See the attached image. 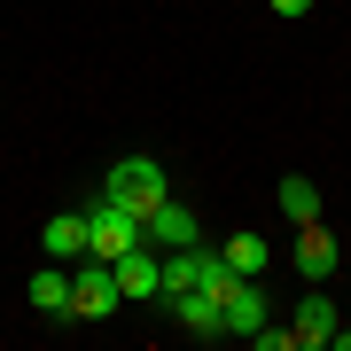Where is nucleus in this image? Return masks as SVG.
<instances>
[{
    "instance_id": "0eeeda50",
    "label": "nucleus",
    "mask_w": 351,
    "mask_h": 351,
    "mask_svg": "<svg viewBox=\"0 0 351 351\" xmlns=\"http://www.w3.org/2000/svg\"><path fill=\"white\" fill-rule=\"evenodd\" d=\"M289 265H297L304 281H328V274H336V234H328L320 219H304V226H297V250H289Z\"/></svg>"
},
{
    "instance_id": "4468645a",
    "label": "nucleus",
    "mask_w": 351,
    "mask_h": 351,
    "mask_svg": "<svg viewBox=\"0 0 351 351\" xmlns=\"http://www.w3.org/2000/svg\"><path fill=\"white\" fill-rule=\"evenodd\" d=\"M274 16H313V0H274Z\"/></svg>"
},
{
    "instance_id": "f03ea898",
    "label": "nucleus",
    "mask_w": 351,
    "mask_h": 351,
    "mask_svg": "<svg viewBox=\"0 0 351 351\" xmlns=\"http://www.w3.org/2000/svg\"><path fill=\"white\" fill-rule=\"evenodd\" d=\"M117 274H110V258H78L71 265V320H110L117 313Z\"/></svg>"
},
{
    "instance_id": "9d476101",
    "label": "nucleus",
    "mask_w": 351,
    "mask_h": 351,
    "mask_svg": "<svg viewBox=\"0 0 351 351\" xmlns=\"http://www.w3.org/2000/svg\"><path fill=\"white\" fill-rule=\"evenodd\" d=\"M219 320H226V336H250V328L265 320V297H258V281H234V289H226Z\"/></svg>"
},
{
    "instance_id": "2eb2a0df",
    "label": "nucleus",
    "mask_w": 351,
    "mask_h": 351,
    "mask_svg": "<svg viewBox=\"0 0 351 351\" xmlns=\"http://www.w3.org/2000/svg\"><path fill=\"white\" fill-rule=\"evenodd\" d=\"M328 343H343V351H351V328H336V336H328Z\"/></svg>"
},
{
    "instance_id": "6e6552de",
    "label": "nucleus",
    "mask_w": 351,
    "mask_h": 351,
    "mask_svg": "<svg viewBox=\"0 0 351 351\" xmlns=\"http://www.w3.org/2000/svg\"><path fill=\"white\" fill-rule=\"evenodd\" d=\"M164 304H172V320L188 328L195 343H211V336H226V320H219V297H211V289H180V297H164Z\"/></svg>"
},
{
    "instance_id": "f257e3e1",
    "label": "nucleus",
    "mask_w": 351,
    "mask_h": 351,
    "mask_svg": "<svg viewBox=\"0 0 351 351\" xmlns=\"http://www.w3.org/2000/svg\"><path fill=\"white\" fill-rule=\"evenodd\" d=\"M101 195H117L125 211L149 219L156 203L172 195V180H164V164H156V156H117V164H110V180H101Z\"/></svg>"
},
{
    "instance_id": "f8f14e48",
    "label": "nucleus",
    "mask_w": 351,
    "mask_h": 351,
    "mask_svg": "<svg viewBox=\"0 0 351 351\" xmlns=\"http://www.w3.org/2000/svg\"><path fill=\"white\" fill-rule=\"evenodd\" d=\"M274 203H281V219H297V226H304V219H320V188H313V180H304V172H289Z\"/></svg>"
},
{
    "instance_id": "1a4fd4ad",
    "label": "nucleus",
    "mask_w": 351,
    "mask_h": 351,
    "mask_svg": "<svg viewBox=\"0 0 351 351\" xmlns=\"http://www.w3.org/2000/svg\"><path fill=\"white\" fill-rule=\"evenodd\" d=\"M24 297H32V313H63L71 320V265H39V274H32V289H24Z\"/></svg>"
},
{
    "instance_id": "ddd939ff",
    "label": "nucleus",
    "mask_w": 351,
    "mask_h": 351,
    "mask_svg": "<svg viewBox=\"0 0 351 351\" xmlns=\"http://www.w3.org/2000/svg\"><path fill=\"white\" fill-rule=\"evenodd\" d=\"M219 258L234 265V274H250V281H258V265H265V242H258V234H226V250H219Z\"/></svg>"
},
{
    "instance_id": "423d86ee",
    "label": "nucleus",
    "mask_w": 351,
    "mask_h": 351,
    "mask_svg": "<svg viewBox=\"0 0 351 351\" xmlns=\"http://www.w3.org/2000/svg\"><path fill=\"white\" fill-rule=\"evenodd\" d=\"M39 250H47L55 265H78V258H94V234H86V211H55L47 226H39Z\"/></svg>"
},
{
    "instance_id": "7ed1b4c3",
    "label": "nucleus",
    "mask_w": 351,
    "mask_h": 351,
    "mask_svg": "<svg viewBox=\"0 0 351 351\" xmlns=\"http://www.w3.org/2000/svg\"><path fill=\"white\" fill-rule=\"evenodd\" d=\"M86 234H94V258H125L141 242V211H125L117 195H101V203H86Z\"/></svg>"
},
{
    "instance_id": "20e7f679",
    "label": "nucleus",
    "mask_w": 351,
    "mask_h": 351,
    "mask_svg": "<svg viewBox=\"0 0 351 351\" xmlns=\"http://www.w3.org/2000/svg\"><path fill=\"white\" fill-rule=\"evenodd\" d=\"M141 242L149 250H188V242H203V219H195V203H172L164 195L149 219H141Z\"/></svg>"
},
{
    "instance_id": "39448f33",
    "label": "nucleus",
    "mask_w": 351,
    "mask_h": 351,
    "mask_svg": "<svg viewBox=\"0 0 351 351\" xmlns=\"http://www.w3.org/2000/svg\"><path fill=\"white\" fill-rule=\"evenodd\" d=\"M110 274H117V297H125V304H149L156 289H164V265H156L149 242H133L125 258H110Z\"/></svg>"
},
{
    "instance_id": "9b49d317",
    "label": "nucleus",
    "mask_w": 351,
    "mask_h": 351,
    "mask_svg": "<svg viewBox=\"0 0 351 351\" xmlns=\"http://www.w3.org/2000/svg\"><path fill=\"white\" fill-rule=\"evenodd\" d=\"M289 336H297V351H320L328 336H336V304H328V297H304V304H297V328H289Z\"/></svg>"
}]
</instances>
